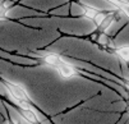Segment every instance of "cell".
I'll list each match as a JSON object with an SVG mask.
<instances>
[{"label": "cell", "mask_w": 129, "mask_h": 124, "mask_svg": "<svg viewBox=\"0 0 129 124\" xmlns=\"http://www.w3.org/2000/svg\"><path fill=\"white\" fill-rule=\"evenodd\" d=\"M5 90L9 95V97L12 99L10 101L13 102L14 100H23V101H32V99L29 97L27 90H24V88L18 84V83H14V82H10V81H7V79H3L2 81Z\"/></svg>", "instance_id": "obj_1"}, {"label": "cell", "mask_w": 129, "mask_h": 124, "mask_svg": "<svg viewBox=\"0 0 129 124\" xmlns=\"http://www.w3.org/2000/svg\"><path fill=\"white\" fill-rule=\"evenodd\" d=\"M14 4V0H3L0 3V21H5L9 15V10Z\"/></svg>", "instance_id": "obj_3"}, {"label": "cell", "mask_w": 129, "mask_h": 124, "mask_svg": "<svg viewBox=\"0 0 129 124\" xmlns=\"http://www.w3.org/2000/svg\"><path fill=\"white\" fill-rule=\"evenodd\" d=\"M18 110H19V113L22 114V116L28 121V124H29V123H32V124H37V123H40L37 115L33 113L32 109H21V108H18Z\"/></svg>", "instance_id": "obj_5"}, {"label": "cell", "mask_w": 129, "mask_h": 124, "mask_svg": "<svg viewBox=\"0 0 129 124\" xmlns=\"http://www.w3.org/2000/svg\"><path fill=\"white\" fill-rule=\"evenodd\" d=\"M55 69H56L58 74L63 79H72V78H76L79 76L78 68L76 65H72V64H60Z\"/></svg>", "instance_id": "obj_2"}, {"label": "cell", "mask_w": 129, "mask_h": 124, "mask_svg": "<svg viewBox=\"0 0 129 124\" xmlns=\"http://www.w3.org/2000/svg\"><path fill=\"white\" fill-rule=\"evenodd\" d=\"M114 52L119 56L120 61H125V63H129V44L126 45H121V46H118L114 49Z\"/></svg>", "instance_id": "obj_4"}, {"label": "cell", "mask_w": 129, "mask_h": 124, "mask_svg": "<svg viewBox=\"0 0 129 124\" xmlns=\"http://www.w3.org/2000/svg\"><path fill=\"white\" fill-rule=\"evenodd\" d=\"M97 13H99V10H96L95 8L84 7L83 5V17H84V18H87L88 21H93V18L96 17Z\"/></svg>", "instance_id": "obj_6"}, {"label": "cell", "mask_w": 129, "mask_h": 124, "mask_svg": "<svg viewBox=\"0 0 129 124\" xmlns=\"http://www.w3.org/2000/svg\"><path fill=\"white\" fill-rule=\"evenodd\" d=\"M106 14L107 13H102V12H99L97 14H96V17L93 18V24H95V27H100V24L102 23V21H104V18L106 17Z\"/></svg>", "instance_id": "obj_7"}]
</instances>
